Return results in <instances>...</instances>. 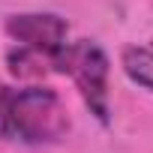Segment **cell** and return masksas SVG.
Returning a JSON list of instances; mask_svg holds the SVG:
<instances>
[{
    "instance_id": "obj_1",
    "label": "cell",
    "mask_w": 153,
    "mask_h": 153,
    "mask_svg": "<svg viewBox=\"0 0 153 153\" xmlns=\"http://www.w3.org/2000/svg\"><path fill=\"white\" fill-rule=\"evenodd\" d=\"M69 111L54 87L0 84V141L54 144L69 132Z\"/></svg>"
},
{
    "instance_id": "obj_2",
    "label": "cell",
    "mask_w": 153,
    "mask_h": 153,
    "mask_svg": "<svg viewBox=\"0 0 153 153\" xmlns=\"http://www.w3.org/2000/svg\"><path fill=\"white\" fill-rule=\"evenodd\" d=\"M54 72L72 78V84L81 93L84 105L90 108V114L102 126L111 123V96H108L111 60H108V54L99 42H93V39L66 42L63 51L54 57Z\"/></svg>"
},
{
    "instance_id": "obj_3",
    "label": "cell",
    "mask_w": 153,
    "mask_h": 153,
    "mask_svg": "<svg viewBox=\"0 0 153 153\" xmlns=\"http://www.w3.org/2000/svg\"><path fill=\"white\" fill-rule=\"evenodd\" d=\"M3 30L15 45H24V48L42 54L51 63V69H54V57L69 42L66 39L69 24L54 12H18V15H9Z\"/></svg>"
},
{
    "instance_id": "obj_4",
    "label": "cell",
    "mask_w": 153,
    "mask_h": 153,
    "mask_svg": "<svg viewBox=\"0 0 153 153\" xmlns=\"http://www.w3.org/2000/svg\"><path fill=\"white\" fill-rule=\"evenodd\" d=\"M120 69L123 75L153 93V48H144V45H126L120 51Z\"/></svg>"
},
{
    "instance_id": "obj_5",
    "label": "cell",
    "mask_w": 153,
    "mask_h": 153,
    "mask_svg": "<svg viewBox=\"0 0 153 153\" xmlns=\"http://www.w3.org/2000/svg\"><path fill=\"white\" fill-rule=\"evenodd\" d=\"M6 63H9V72L18 75V78H36V75H42L45 69H51V63L42 54H36V51H30L24 45H15V42L6 51Z\"/></svg>"
}]
</instances>
